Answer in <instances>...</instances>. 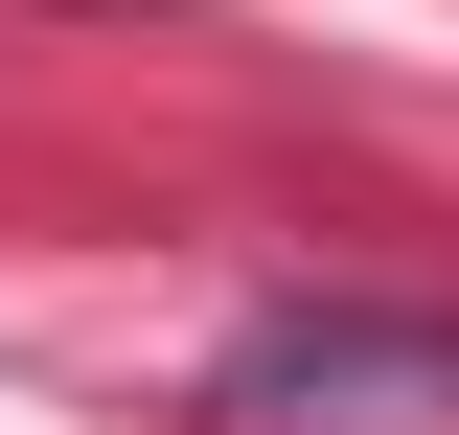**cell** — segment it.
Instances as JSON below:
<instances>
[{"instance_id": "cell-1", "label": "cell", "mask_w": 459, "mask_h": 435, "mask_svg": "<svg viewBox=\"0 0 459 435\" xmlns=\"http://www.w3.org/2000/svg\"><path fill=\"white\" fill-rule=\"evenodd\" d=\"M230 435H459V321H413V298H276L230 344Z\"/></svg>"}]
</instances>
